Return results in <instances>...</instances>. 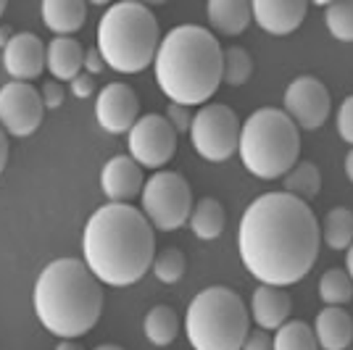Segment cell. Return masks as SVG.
<instances>
[{
	"label": "cell",
	"mask_w": 353,
	"mask_h": 350,
	"mask_svg": "<svg viewBox=\"0 0 353 350\" xmlns=\"http://www.w3.org/2000/svg\"><path fill=\"white\" fill-rule=\"evenodd\" d=\"M322 229L311 205L290 192H264L237 227L240 261L261 285L288 287L309 274L319 256Z\"/></svg>",
	"instance_id": "1"
},
{
	"label": "cell",
	"mask_w": 353,
	"mask_h": 350,
	"mask_svg": "<svg viewBox=\"0 0 353 350\" xmlns=\"http://www.w3.org/2000/svg\"><path fill=\"white\" fill-rule=\"evenodd\" d=\"M72 92H74V98H79V101L92 98V92H95V76H90L88 72H82L77 79H72Z\"/></svg>",
	"instance_id": "34"
},
{
	"label": "cell",
	"mask_w": 353,
	"mask_h": 350,
	"mask_svg": "<svg viewBox=\"0 0 353 350\" xmlns=\"http://www.w3.org/2000/svg\"><path fill=\"white\" fill-rule=\"evenodd\" d=\"M45 114L43 95L30 82H6L0 88V127L14 137H30L40 130Z\"/></svg>",
	"instance_id": "11"
},
{
	"label": "cell",
	"mask_w": 353,
	"mask_h": 350,
	"mask_svg": "<svg viewBox=\"0 0 353 350\" xmlns=\"http://www.w3.org/2000/svg\"><path fill=\"white\" fill-rule=\"evenodd\" d=\"M282 103H285V114L293 119L295 127L306 132L319 130L330 119V108H332L330 90L324 88L322 79H316L311 74L295 76L285 90Z\"/></svg>",
	"instance_id": "12"
},
{
	"label": "cell",
	"mask_w": 353,
	"mask_h": 350,
	"mask_svg": "<svg viewBox=\"0 0 353 350\" xmlns=\"http://www.w3.org/2000/svg\"><path fill=\"white\" fill-rule=\"evenodd\" d=\"M95 350H124L121 345H111V342H105V345H98Z\"/></svg>",
	"instance_id": "42"
},
{
	"label": "cell",
	"mask_w": 353,
	"mask_h": 350,
	"mask_svg": "<svg viewBox=\"0 0 353 350\" xmlns=\"http://www.w3.org/2000/svg\"><path fill=\"white\" fill-rule=\"evenodd\" d=\"M34 313L61 340L88 335L103 313L101 279L79 258L50 261L34 282Z\"/></svg>",
	"instance_id": "4"
},
{
	"label": "cell",
	"mask_w": 353,
	"mask_h": 350,
	"mask_svg": "<svg viewBox=\"0 0 353 350\" xmlns=\"http://www.w3.org/2000/svg\"><path fill=\"white\" fill-rule=\"evenodd\" d=\"M143 329L150 345L156 348H166L172 345L179 335V316H176L174 308L169 306H156L148 311L145 321H143Z\"/></svg>",
	"instance_id": "23"
},
{
	"label": "cell",
	"mask_w": 353,
	"mask_h": 350,
	"mask_svg": "<svg viewBox=\"0 0 353 350\" xmlns=\"http://www.w3.org/2000/svg\"><path fill=\"white\" fill-rule=\"evenodd\" d=\"M208 11V24L211 30L227 34V37H237L248 30V24L253 21V11L250 3L245 0H211L206 6Z\"/></svg>",
	"instance_id": "20"
},
{
	"label": "cell",
	"mask_w": 353,
	"mask_h": 350,
	"mask_svg": "<svg viewBox=\"0 0 353 350\" xmlns=\"http://www.w3.org/2000/svg\"><path fill=\"white\" fill-rule=\"evenodd\" d=\"M153 274L161 279L163 285H176L179 279L185 277V269H188V261H185V253L179 248H163L156 258H153Z\"/></svg>",
	"instance_id": "30"
},
{
	"label": "cell",
	"mask_w": 353,
	"mask_h": 350,
	"mask_svg": "<svg viewBox=\"0 0 353 350\" xmlns=\"http://www.w3.org/2000/svg\"><path fill=\"white\" fill-rule=\"evenodd\" d=\"M130 158L137 161L143 169L161 172L169 161L174 158L176 132L166 116L148 114L134 121V127L127 132Z\"/></svg>",
	"instance_id": "10"
},
{
	"label": "cell",
	"mask_w": 353,
	"mask_h": 350,
	"mask_svg": "<svg viewBox=\"0 0 353 350\" xmlns=\"http://www.w3.org/2000/svg\"><path fill=\"white\" fill-rule=\"evenodd\" d=\"M188 134L201 158L211 163H224L235 156L240 145V119L224 103H206L192 116Z\"/></svg>",
	"instance_id": "9"
},
{
	"label": "cell",
	"mask_w": 353,
	"mask_h": 350,
	"mask_svg": "<svg viewBox=\"0 0 353 350\" xmlns=\"http://www.w3.org/2000/svg\"><path fill=\"white\" fill-rule=\"evenodd\" d=\"M335 124H338V134L353 145V95H348L345 101L340 103L338 108V116H335Z\"/></svg>",
	"instance_id": "31"
},
{
	"label": "cell",
	"mask_w": 353,
	"mask_h": 350,
	"mask_svg": "<svg viewBox=\"0 0 353 350\" xmlns=\"http://www.w3.org/2000/svg\"><path fill=\"white\" fill-rule=\"evenodd\" d=\"M345 174H348V179L353 182V147H351V153L345 156Z\"/></svg>",
	"instance_id": "40"
},
{
	"label": "cell",
	"mask_w": 353,
	"mask_h": 350,
	"mask_svg": "<svg viewBox=\"0 0 353 350\" xmlns=\"http://www.w3.org/2000/svg\"><path fill=\"white\" fill-rule=\"evenodd\" d=\"M56 350H82V348H79V345H77L74 340H61L59 348H56Z\"/></svg>",
	"instance_id": "39"
},
{
	"label": "cell",
	"mask_w": 353,
	"mask_h": 350,
	"mask_svg": "<svg viewBox=\"0 0 353 350\" xmlns=\"http://www.w3.org/2000/svg\"><path fill=\"white\" fill-rule=\"evenodd\" d=\"M82 256L101 285L130 287L153 266V227L145 214L130 203L101 205L85 224Z\"/></svg>",
	"instance_id": "2"
},
{
	"label": "cell",
	"mask_w": 353,
	"mask_h": 350,
	"mask_svg": "<svg viewBox=\"0 0 353 350\" xmlns=\"http://www.w3.org/2000/svg\"><path fill=\"white\" fill-rule=\"evenodd\" d=\"M101 187H103V195L111 203H130L145 187L143 166L130 156L108 158L103 172H101Z\"/></svg>",
	"instance_id": "15"
},
{
	"label": "cell",
	"mask_w": 353,
	"mask_h": 350,
	"mask_svg": "<svg viewBox=\"0 0 353 350\" xmlns=\"http://www.w3.org/2000/svg\"><path fill=\"white\" fill-rule=\"evenodd\" d=\"M253 11V21L264 32L274 34V37H285L293 34L309 11V3L303 0H256L250 3Z\"/></svg>",
	"instance_id": "16"
},
{
	"label": "cell",
	"mask_w": 353,
	"mask_h": 350,
	"mask_svg": "<svg viewBox=\"0 0 353 350\" xmlns=\"http://www.w3.org/2000/svg\"><path fill=\"white\" fill-rule=\"evenodd\" d=\"M293 298L290 292L272 285H261L253 290L250 298V319L259 324V329H280L290 319Z\"/></svg>",
	"instance_id": "17"
},
{
	"label": "cell",
	"mask_w": 353,
	"mask_h": 350,
	"mask_svg": "<svg viewBox=\"0 0 353 350\" xmlns=\"http://www.w3.org/2000/svg\"><path fill=\"white\" fill-rule=\"evenodd\" d=\"M6 163H8V134L0 127V174H3Z\"/></svg>",
	"instance_id": "37"
},
{
	"label": "cell",
	"mask_w": 353,
	"mask_h": 350,
	"mask_svg": "<svg viewBox=\"0 0 353 350\" xmlns=\"http://www.w3.org/2000/svg\"><path fill=\"white\" fill-rule=\"evenodd\" d=\"M324 245L332 250H348L353 245V211L351 208H332L324 216Z\"/></svg>",
	"instance_id": "25"
},
{
	"label": "cell",
	"mask_w": 353,
	"mask_h": 350,
	"mask_svg": "<svg viewBox=\"0 0 353 350\" xmlns=\"http://www.w3.org/2000/svg\"><path fill=\"white\" fill-rule=\"evenodd\" d=\"M192 234L198 240H216L221 232H224V224H227V214H224V205L216 200V198H203L192 205L190 219Z\"/></svg>",
	"instance_id": "22"
},
{
	"label": "cell",
	"mask_w": 353,
	"mask_h": 350,
	"mask_svg": "<svg viewBox=\"0 0 353 350\" xmlns=\"http://www.w3.org/2000/svg\"><path fill=\"white\" fill-rule=\"evenodd\" d=\"M3 11H6V3H3V0H0V16H3Z\"/></svg>",
	"instance_id": "43"
},
{
	"label": "cell",
	"mask_w": 353,
	"mask_h": 350,
	"mask_svg": "<svg viewBox=\"0 0 353 350\" xmlns=\"http://www.w3.org/2000/svg\"><path fill=\"white\" fill-rule=\"evenodd\" d=\"M156 82L176 105H206L224 76V48L216 34L198 24H179L161 37Z\"/></svg>",
	"instance_id": "3"
},
{
	"label": "cell",
	"mask_w": 353,
	"mask_h": 350,
	"mask_svg": "<svg viewBox=\"0 0 353 350\" xmlns=\"http://www.w3.org/2000/svg\"><path fill=\"white\" fill-rule=\"evenodd\" d=\"M45 69L56 82H72L85 69V48L77 37H53L45 45Z\"/></svg>",
	"instance_id": "18"
},
{
	"label": "cell",
	"mask_w": 353,
	"mask_h": 350,
	"mask_svg": "<svg viewBox=\"0 0 353 350\" xmlns=\"http://www.w3.org/2000/svg\"><path fill=\"white\" fill-rule=\"evenodd\" d=\"M243 350H272V337L266 335V329L248 332L245 342H243Z\"/></svg>",
	"instance_id": "35"
},
{
	"label": "cell",
	"mask_w": 353,
	"mask_h": 350,
	"mask_svg": "<svg viewBox=\"0 0 353 350\" xmlns=\"http://www.w3.org/2000/svg\"><path fill=\"white\" fill-rule=\"evenodd\" d=\"M324 24L330 34L340 43H353V0H335L322 3Z\"/></svg>",
	"instance_id": "28"
},
{
	"label": "cell",
	"mask_w": 353,
	"mask_h": 350,
	"mask_svg": "<svg viewBox=\"0 0 353 350\" xmlns=\"http://www.w3.org/2000/svg\"><path fill=\"white\" fill-rule=\"evenodd\" d=\"M143 214L159 232H174L185 227L192 214V190L188 179L176 172H156L145 179V187L140 192Z\"/></svg>",
	"instance_id": "8"
},
{
	"label": "cell",
	"mask_w": 353,
	"mask_h": 350,
	"mask_svg": "<svg viewBox=\"0 0 353 350\" xmlns=\"http://www.w3.org/2000/svg\"><path fill=\"white\" fill-rule=\"evenodd\" d=\"M345 271H348V277L353 279V245L348 248V256H345Z\"/></svg>",
	"instance_id": "41"
},
{
	"label": "cell",
	"mask_w": 353,
	"mask_h": 350,
	"mask_svg": "<svg viewBox=\"0 0 353 350\" xmlns=\"http://www.w3.org/2000/svg\"><path fill=\"white\" fill-rule=\"evenodd\" d=\"M40 95H43L45 108H59L61 103H63V88H61V82H56V79H48Z\"/></svg>",
	"instance_id": "33"
},
{
	"label": "cell",
	"mask_w": 353,
	"mask_h": 350,
	"mask_svg": "<svg viewBox=\"0 0 353 350\" xmlns=\"http://www.w3.org/2000/svg\"><path fill=\"white\" fill-rule=\"evenodd\" d=\"M95 119L108 134H124L140 119V101L127 82L105 85L95 98Z\"/></svg>",
	"instance_id": "13"
},
{
	"label": "cell",
	"mask_w": 353,
	"mask_h": 350,
	"mask_svg": "<svg viewBox=\"0 0 353 350\" xmlns=\"http://www.w3.org/2000/svg\"><path fill=\"white\" fill-rule=\"evenodd\" d=\"M185 332L192 350H243L250 332V311L235 290L214 285L190 300Z\"/></svg>",
	"instance_id": "7"
},
{
	"label": "cell",
	"mask_w": 353,
	"mask_h": 350,
	"mask_svg": "<svg viewBox=\"0 0 353 350\" xmlns=\"http://www.w3.org/2000/svg\"><path fill=\"white\" fill-rule=\"evenodd\" d=\"M240 161L259 179H280L301 156V130L282 108H256L240 127Z\"/></svg>",
	"instance_id": "6"
},
{
	"label": "cell",
	"mask_w": 353,
	"mask_h": 350,
	"mask_svg": "<svg viewBox=\"0 0 353 350\" xmlns=\"http://www.w3.org/2000/svg\"><path fill=\"white\" fill-rule=\"evenodd\" d=\"M322 190V174L319 166L311 161H298L293 169L285 174V192H290L301 200H314Z\"/></svg>",
	"instance_id": "24"
},
{
	"label": "cell",
	"mask_w": 353,
	"mask_h": 350,
	"mask_svg": "<svg viewBox=\"0 0 353 350\" xmlns=\"http://www.w3.org/2000/svg\"><path fill=\"white\" fill-rule=\"evenodd\" d=\"M253 74V59L245 48H227L224 50V76L221 82H227L230 88H243Z\"/></svg>",
	"instance_id": "29"
},
{
	"label": "cell",
	"mask_w": 353,
	"mask_h": 350,
	"mask_svg": "<svg viewBox=\"0 0 353 350\" xmlns=\"http://www.w3.org/2000/svg\"><path fill=\"white\" fill-rule=\"evenodd\" d=\"M11 37H14V32L8 30V27H0V45H3V48L8 45V40H11Z\"/></svg>",
	"instance_id": "38"
},
{
	"label": "cell",
	"mask_w": 353,
	"mask_h": 350,
	"mask_svg": "<svg viewBox=\"0 0 353 350\" xmlns=\"http://www.w3.org/2000/svg\"><path fill=\"white\" fill-rule=\"evenodd\" d=\"M3 66L14 82H32L45 72V45L32 32H19L3 48Z\"/></svg>",
	"instance_id": "14"
},
{
	"label": "cell",
	"mask_w": 353,
	"mask_h": 350,
	"mask_svg": "<svg viewBox=\"0 0 353 350\" xmlns=\"http://www.w3.org/2000/svg\"><path fill=\"white\" fill-rule=\"evenodd\" d=\"M272 350H319V342L306 321H285L272 337Z\"/></svg>",
	"instance_id": "26"
},
{
	"label": "cell",
	"mask_w": 353,
	"mask_h": 350,
	"mask_svg": "<svg viewBox=\"0 0 353 350\" xmlns=\"http://www.w3.org/2000/svg\"><path fill=\"white\" fill-rule=\"evenodd\" d=\"M314 335L319 348L324 350H345L353 342V319L345 308L327 306L316 313Z\"/></svg>",
	"instance_id": "19"
},
{
	"label": "cell",
	"mask_w": 353,
	"mask_h": 350,
	"mask_svg": "<svg viewBox=\"0 0 353 350\" xmlns=\"http://www.w3.org/2000/svg\"><path fill=\"white\" fill-rule=\"evenodd\" d=\"M88 19V6L82 0H45L43 24L59 37H72L82 30Z\"/></svg>",
	"instance_id": "21"
},
{
	"label": "cell",
	"mask_w": 353,
	"mask_h": 350,
	"mask_svg": "<svg viewBox=\"0 0 353 350\" xmlns=\"http://www.w3.org/2000/svg\"><path fill=\"white\" fill-rule=\"evenodd\" d=\"M319 298L327 306H345L353 300V279L345 269H330L319 279Z\"/></svg>",
	"instance_id": "27"
},
{
	"label": "cell",
	"mask_w": 353,
	"mask_h": 350,
	"mask_svg": "<svg viewBox=\"0 0 353 350\" xmlns=\"http://www.w3.org/2000/svg\"><path fill=\"white\" fill-rule=\"evenodd\" d=\"M85 69H88L90 76H98V74L105 69V61H103V56H101V50H98V48L85 50Z\"/></svg>",
	"instance_id": "36"
},
{
	"label": "cell",
	"mask_w": 353,
	"mask_h": 350,
	"mask_svg": "<svg viewBox=\"0 0 353 350\" xmlns=\"http://www.w3.org/2000/svg\"><path fill=\"white\" fill-rule=\"evenodd\" d=\"M161 45L159 19L145 3H114L98 24V50L105 66L119 74H137L148 69Z\"/></svg>",
	"instance_id": "5"
},
{
	"label": "cell",
	"mask_w": 353,
	"mask_h": 350,
	"mask_svg": "<svg viewBox=\"0 0 353 350\" xmlns=\"http://www.w3.org/2000/svg\"><path fill=\"white\" fill-rule=\"evenodd\" d=\"M166 119H169V124L174 127V132H190V124H192V116L190 111L185 108V105H176V103H169V108H166Z\"/></svg>",
	"instance_id": "32"
}]
</instances>
